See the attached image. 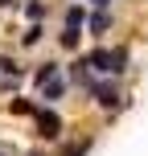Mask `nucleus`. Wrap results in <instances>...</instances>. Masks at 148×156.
I'll return each mask as SVG.
<instances>
[{
  "label": "nucleus",
  "instance_id": "4",
  "mask_svg": "<svg viewBox=\"0 0 148 156\" xmlns=\"http://www.w3.org/2000/svg\"><path fill=\"white\" fill-rule=\"evenodd\" d=\"M66 90H70V82H66L62 74H58V78H49V82L41 86V99H45V103H58V99H62Z\"/></svg>",
  "mask_w": 148,
  "mask_h": 156
},
{
  "label": "nucleus",
  "instance_id": "7",
  "mask_svg": "<svg viewBox=\"0 0 148 156\" xmlns=\"http://www.w3.org/2000/svg\"><path fill=\"white\" fill-rule=\"evenodd\" d=\"M82 25H86V12L78 4H70V8H66V29H82Z\"/></svg>",
  "mask_w": 148,
  "mask_h": 156
},
{
  "label": "nucleus",
  "instance_id": "13",
  "mask_svg": "<svg viewBox=\"0 0 148 156\" xmlns=\"http://www.w3.org/2000/svg\"><path fill=\"white\" fill-rule=\"evenodd\" d=\"M86 148H91V140H78L70 148H62V156H86Z\"/></svg>",
  "mask_w": 148,
  "mask_h": 156
},
{
  "label": "nucleus",
  "instance_id": "6",
  "mask_svg": "<svg viewBox=\"0 0 148 156\" xmlns=\"http://www.w3.org/2000/svg\"><path fill=\"white\" fill-rule=\"evenodd\" d=\"M49 78H58V62H41V66H37V74H33V82L45 86Z\"/></svg>",
  "mask_w": 148,
  "mask_h": 156
},
{
  "label": "nucleus",
  "instance_id": "15",
  "mask_svg": "<svg viewBox=\"0 0 148 156\" xmlns=\"http://www.w3.org/2000/svg\"><path fill=\"white\" fill-rule=\"evenodd\" d=\"M95 4H99V8H103V4H107V0H95Z\"/></svg>",
  "mask_w": 148,
  "mask_h": 156
},
{
  "label": "nucleus",
  "instance_id": "3",
  "mask_svg": "<svg viewBox=\"0 0 148 156\" xmlns=\"http://www.w3.org/2000/svg\"><path fill=\"white\" fill-rule=\"evenodd\" d=\"M82 66H86V70H95V74H107V70H111V49H99V45H95L91 54L82 58Z\"/></svg>",
  "mask_w": 148,
  "mask_h": 156
},
{
  "label": "nucleus",
  "instance_id": "5",
  "mask_svg": "<svg viewBox=\"0 0 148 156\" xmlns=\"http://www.w3.org/2000/svg\"><path fill=\"white\" fill-rule=\"evenodd\" d=\"M107 25H111V16H107V12H103V8H95V12H91V16H86V29H91V33H95V37H99V33H103V29H107Z\"/></svg>",
  "mask_w": 148,
  "mask_h": 156
},
{
  "label": "nucleus",
  "instance_id": "2",
  "mask_svg": "<svg viewBox=\"0 0 148 156\" xmlns=\"http://www.w3.org/2000/svg\"><path fill=\"white\" fill-rule=\"evenodd\" d=\"M86 90H91V99L99 103V107H107V111H115V107H119V86L111 82V78H99V82H91Z\"/></svg>",
  "mask_w": 148,
  "mask_h": 156
},
{
  "label": "nucleus",
  "instance_id": "11",
  "mask_svg": "<svg viewBox=\"0 0 148 156\" xmlns=\"http://www.w3.org/2000/svg\"><path fill=\"white\" fill-rule=\"evenodd\" d=\"M78 37H82L78 29H62V33H58V41H62V49H74V45H78Z\"/></svg>",
  "mask_w": 148,
  "mask_h": 156
},
{
  "label": "nucleus",
  "instance_id": "9",
  "mask_svg": "<svg viewBox=\"0 0 148 156\" xmlns=\"http://www.w3.org/2000/svg\"><path fill=\"white\" fill-rule=\"evenodd\" d=\"M0 74H4V78H13V82H16V78H21L25 70H21L16 62H13V58H0Z\"/></svg>",
  "mask_w": 148,
  "mask_h": 156
},
{
  "label": "nucleus",
  "instance_id": "16",
  "mask_svg": "<svg viewBox=\"0 0 148 156\" xmlns=\"http://www.w3.org/2000/svg\"><path fill=\"white\" fill-rule=\"evenodd\" d=\"M0 4H13V0H0Z\"/></svg>",
  "mask_w": 148,
  "mask_h": 156
},
{
  "label": "nucleus",
  "instance_id": "1",
  "mask_svg": "<svg viewBox=\"0 0 148 156\" xmlns=\"http://www.w3.org/2000/svg\"><path fill=\"white\" fill-rule=\"evenodd\" d=\"M33 123H37V132L45 136V140H58L62 136V115L49 107H33Z\"/></svg>",
  "mask_w": 148,
  "mask_h": 156
},
{
  "label": "nucleus",
  "instance_id": "14",
  "mask_svg": "<svg viewBox=\"0 0 148 156\" xmlns=\"http://www.w3.org/2000/svg\"><path fill=\"white\" fill-rule=\"evenodd\" d=\"M13 111H16V115H33V103H25V99H16V103H13Z\"/></svg>",
  "mask_w": 148,
  "mask_h": 156
},
{
  "label": "nucleus",
  "instance_id": "10",
  "mask_svg": "<svg viewBox=\"0 0 148 156\" xmlns=\"http://www.w3.org/2000/svg\"><path fill=\"white\" fill-rule=\"evenodd\" d=\"M25 45H37V41H41V21H29V29H25Z\"/></svg>",
  "mask_w": 148,
  "mask_h": 156
},
{
  "label": "nucleus",
  "instance_id": "8",
  "mask_svg": "<svg viewBox=\"0 0 148 156\" xmlns=\"http://www.w3.org/2000/svg\"><path fill=\"white\" fill-rule=\"evenodd\" d=\"M128 70V49H111V70L107 74H124Z\"/></svg>",
  "mask_w": 148,
  "mask_h": 156
},
{
  "label": "nucleus",
  "instance_id": "17",
  "mask_svg": "<svg viewBox=\"0 0 148 156\" xmlns=\"http://www.w3.org/2000/svg\"><path fill=\"white\" fill-rule=\"evenodd\" d=\"M29 156H41V152H29Z\"/></svg>",
  "mask_w": 148,
  "mask_h": 156
},
{
  "label": "nucleus",
  "instance_id": "12",
  "mask_svg": "<svg viewBox=\"0 0 148 156\" xmlns=\"http://www.w3.org/2000/svg\"><path fill=\"white\" fill-rule=\"evenodd\" d=\"M25 16H29V21H41V16H45V4H41V0H29V4H25Z\"/></svg>",
  "mask_w": 148,
  "mask_h": 156
}]
</instances>
